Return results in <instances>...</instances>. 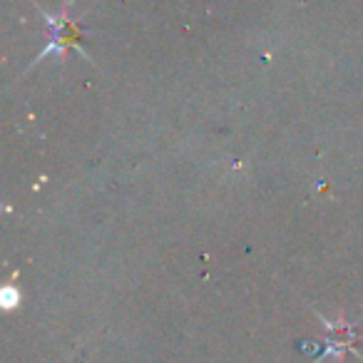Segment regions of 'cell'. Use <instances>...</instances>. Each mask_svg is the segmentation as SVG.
<instances>
[{
    "instance_id": "obj_1",
    "label": "cell",
    "mask_w": 363,
    "mask_h": 363,
    "mask_svg": "<svg viewBox=\"0 0 363 363\" xmlns=\"http://www.w3.org/2000/svg\"><path fill=\"white\" fill-rule=\"evenodd\" d=\"M30 3L38 8V13H40L43 21L48 23V30H50V43H48V45L38 52V57L30 62V67H28V70H33L38 62L45 60V57H50V55H57L60 60H65V55H67V50H70V48H75V50L80 52L85 60H90V55H87L85 48H82L80 18L70 13L72 11V0H65V6H62L57 13H48L45 8L38 6L35 0H30Z\"/></svg>"
},
{
    "instance_id": "obj_2",
    "label": "cell",
    "mask_w": 363,
    "mask_h": 363,
    "mask_svg": "<svg viewBox=\"0 0 363 363\" xmlns=\"http://www.w3.org/2000/svg\"><path fill=\"white\" fill-rule=\"evenodd\" d=\"M316 316H318V321L326 326L328 336H326V346H323V351L318 353L313 363L326 361L328 356L341 358L346 351H351V353H356V356H358V348L353 346V341H356V328H353V323L343 321V318H336V321H331V318H326L323 313H318V311H316Z\"/></svg>"
}]
</instances>
